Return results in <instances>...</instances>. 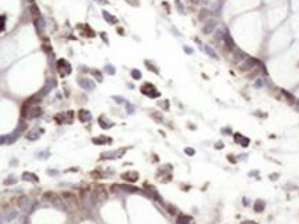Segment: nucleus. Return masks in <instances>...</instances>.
Here are the masks:
<instances>
[{"instance_id":"f257e3e1","label":"nucleus","mask_w":299,"mask_h":224,"mask_svg":"<svg viewBox=\"0 0 299 224\" xmlns=\"http://www.w3.org/2000/svg\"><path fill=\"white\" fill-rule=\"evenodd\" d=\"M42 199L43 201H46V202H49V203H51V205H54V206H57V208H60V209L65 208V202L63 201V198H61L57 192L46 191L44 194L42 195Z\"/></svg>"},{"instance_id":"f03ea898","label":"nucleus","mask_w":299,"mask_h":224,"mask_svg":"<svg viewBox=\"0 0 299 224\" xmlns=\"http://www.w3.org/2000/svg\"><path fill=\"white\" fill-rule=\"evenodd\" d=\"M92 195H93V201L94 202H104L108 198V192H107V190L102 185H97L92 191Z\"/></svg>"},{"instance_id":"7ed1b4c3","label":"nucleus","mask_w":299,"mask_h":224,"mask_svg":"<svg viewBox=\"0 0 299 224\" xmlns=\"http://www.w3.org/2000/svg\"><path fill=\"white\" fill-rule=\"evenodd\" d=\"M141 93L145 96H148V97H151V98H157L159 97V91L157 90V87H155L154 85H151V83H145V85L141 86Z\"/></svg>"},{"instance_id":"20e7f679","label":"nucleus","mask_w":299,"mask_h":224,"mask_svg":"<svg viewBox=\"0 0 299 224\" xmlns=\"http://www.w3.org/2000/svg\"><path fill=\"white\" fill-rule=\"evenodd\" d=\"M61 198H63V201L65 203H69V205H72V206H78L79 205V198L71 191H64L61 194Z\"/></svg>"},{"instance_id":"39448f33","label":"nucleus","mask_w":299,"mask_h":224,"mask_svg":"<svg viewBox=\"0 0 299 224\" xmlns=\"http://www.w3.org/2000/svg\"><path fill=\"white\" fill-rule=\"evenodd\" d=\"M57 68H58V72L61 76H65V75H69L72 72V68L67 60H58L57 61Z\"/></svg>"},{"instance_id":"423d86ee","label":"nucleus","mask_w":299,"mask_h":224,"mask_svg":"<svg viewBox=\"0 0 299 224\" xmlns=\"http://www.w3.org/2000/svg\"><path fill=\"white\" fill-rule=\"evenodd\" d=\"M111 190H114V191H118V190H121V191L129 192V194H135V192H138V190H140V188H137V187H133V185H126V184H123V185L114 184L111 187Z\"/></svg>"},{"instance_id":"0eeeda50","label":"nucleus","mask_w":299,"mask_h":224,"mask_svg":"<svg viewBox=\"0 0 299 224\" xmlns=\"http://www.w3.org/2000/svg\"><path fill=\"white\" fill-rule=\"evenodd\" d=\"M258 64H260L258 60H255V58H249L248 57L245 61H244V64L241 65V71H251V69H253V68H256V65Z\"/></svg>"},{"instance_id":"6e6552de","label":"nucleus","mask_w":299,"mask_h":224,"mask_svg":"<svg viewBox=\"0 0 299 224\" xmlns=\"http://www.w3.org/2000/svg\"><path fill=\"white\" fill-rule=\"evenodd\" d=\"M126 149L122 148V149H116V151H109V152H104L101 155L102 159H112V158H121L123 154H125Z\"/></svg>"},{"instance_id":"1a4fd4ad","label":"nucleus","mask_w":299,"mask_h":224,"mask_svg":"<svg viewBox=\"0 0 299 224\" xmlns=\"http://www.w3.org/2000/svg\"><path fill=\"white\" fill-rule=\"evenodd\" d=\"M78 83H79V86L82 89H85V90H94V87H96V83L93 80H90V79L80 78V79H78Z\"/></svg>"},{"instance_id":"9d476101","label":"nucleus","mask_w":299,"mask_h":224,"mask_svg":"<svg viewBox=\"0 0 299 224\" xmlns=\"http://www.w3.org/2000/svg\"><path fill=\"white\" fill-rule=\"evenodd\" d=\"M247 58H248V55L245 54V53H244L242 50L237 49V47H234V49H233V61H234V62L245 61Z\"/></svg>"},{"instance_id":"9b49d317","label":"nucleus","mask_w":299,"mask_h":224,"mask_svg":"<svg viewBox=\"0 0 299 224\" xmlns=\"http://www.w3.org/2000/svg\"><path fill=\"white\" fill-rule=\"evenodd\" d=\"M216 25H217V21L216 20L206 21V24H205L204 28H202V32H204L205 35H210V33H212V31L216 28Z\"/></svg>"},{"instance_id":"f8f14e48","label":"nucleus","mask_w":299,"mask_h":224,"mask_svg":"<svg viewBox=\"0 0 299 224\" xmlns=\"http://www.w3.org/2000/svg\"><path fill=\"white\" fill-rule=\"evenodd\" d=\"M122 179L129 181V183H135L138 180V173L135 172V170H130V172L123 173V174H122Z\"/></svg>"},{"instance_id":"ddd939ff","label":"nucleus","mask_w":299,"mask_h":224,"mask_svg":"<svg viewBox=\"0 0 299 224\" xmlns=\"http://www.w3.org/2000/svg\"><path fill=\"white\" fill-rule=\"evenodd\" d=\"M234 141H236L237 144H240L241 147H248L249 145V138L244 137L242 134H240V133H234Z\"/></svg>"},{"instance_id":"4468645a","label":"nucleus","mask_w":299,"mask_h":224,"mask_svg":"<svg viewBox=\"0 0 299 224\" xmlns=\"http://www.w3.org/2000/svg\"><path fill=\"white\" fill-rule=\"evenodd\" d=\"M223 42H224V46H226V50H233L234 47H236V44H234V40L231 39V36L229 35V33H224L223 35Z\"/></svg>"},{"instance_id":"2eb2a0df","label":"nucleus","mask_w":299,"mask_h":224,"mask_svg":"<svg viewBox=\"0 0 299 224\" xmlns=\"http://www.w3.org/2000/svg\"><path fill=\"white\" fill-rule=\"evenodd\" d=\"M43 114V111L40 107H31L29 112H28V116L26 118H29V119H33V118H39L40 115Z\"/></svg>"},{"instance_id":"dca6fc26","label":"nucleus","mask_w":299,"mask_h":224,"mask_svg":"<svg viewBox=\"0 0 299 224\" xmlns=\"http://www.w3.org/2000/svg\"><path fill=\"white\" fill-rule=\"evenodd\" d=\"M78 118L80 122H83V123H86V122H89L90 119H92V115H90L89 111H86V109H80L78 112Z\"/></svg>"},{"instance_id":"f3484780","label":"nucleus","mask_w":299,"mask_h":224,"mask_svg":"<svg viewBox=\"0 0 299 224\" xmlns=\"http://www.w3.org/2000/svg\"><path fill=\"white\" fill-rule=\"evenodd\" d=\"M22 179L26 180V181L39 183V177H37L36 174H33V173H29V172H24V173H22Z\"/></svg>"},{"instance_id":"a211bd4d","label":"nucleus","mask_w":299,"mask_h":224,"mask_svg":"<svg viewBox=\"0 0 299 224\" xmlns=\"http://www.w3.org/2000/svg\"><path fill=\"white\" fill-rule=\"evenodd\" d=\"M99 123H100V126H101L102 129H109V127L114 126V123H112L111 120H107V119H105V116H100Z\"/></svg>"},{"instance_id":"6ab92c4d","label":"nucleus","mask_w":299,"mask_h":224,"mask_svg":"<svg viewBox=\"0 0 299 224\" xmlns=\"http://www.w3.org/2000/svg\"><path fill=\"white\" fill-rule=\"evenodd\" d=\"M177 224H194V220L190 217V216H186V214H181L180 217L177 219Z\"/></svg>"},{"instance_id":"aec40b11","label":"nucleus","mask_w":299,"mask_h":224,"mask_svg":"<svg viewBox=\"0 0 299 224\" xmlns=\"http://www.w3.org/2000/svg\"><path fill=\"white\" fill-rule=\"evenodd\" d=\"M102 17H104V20L107 21V22H109V24H116V22H118V20H116L115 17L111 15L108 11H105V10L102 11Z\"/></svg>"},{"instance_id":"412c9836","label":"nucleus","mask_w":299,"mask_h":224,"mask_svg":"<svg viewBox=\"0 0 299 224\" xmlns=\"http://www.w3.org/2000/svg\"><path fill=\"white\" fill-rule=\"evenodd\" d=\"M265 206H266V203H265V201H262V199H258V201L255 202V205H253V208H255V210H256L258 213L265 210Z\"/></svg>"},{"instance_id":"4be33fe9","label":"nucleus","mask_w":299,"mask_h":224,"mask_svg":"<svg viewBox=\"0 0 299 224\" xmlns=\"http://www.w3.org/2000/svg\"><path fill=\"white\" fill-rule=\"evenodd\" d=\"M94 144H97V145H100V144H105V143H111V138L109 137H94V138L92 140Z\"/></svg>"},{"instance_id":"5701e85b","label":"nucleus","mask_w":299,"mask_h":224,"mask_svg":"<svg viewBox=\"0 0 299 224\" xmlns=\"http://www.w3.org/2000/svg\"><path fill=\"white\" fill-rule=\"evenodd\" d=\"M73 116H75V114H73V111H68V112H64V118H65V123L67 125H71L73 122Z\"/></svg>"},{"instance_id":"b1692460","label":"nucleus","mask_w":299,"mask_h":224,"mask_svg":"<svg viewBox=\"0 0 299 224\" xmlns=\"http://www.w3.org/2000/svg\"><path fill=\"white\" fill-rule=\"evenodd\" d=\"M17 203H18V206H20L21 209H26V205L29 203V199L26 198V196H20L18 201H17Z\"/></svg>"},{"instance_id":"393cba45","label":"nucleus","mask_w":299,"mask_h":224,"mask_svg":"<svg viewBox=\"0 0 299 224\" xmlns=\"http://www.w3.org/2000/svg\"><path fill=\"white\" fill-rule=\"evenodd\" d=\"M209 10H206V8H202V10L200 11V15H198V18H200V21H205L209 17Z\"/></svg>"},{"instance_id":"a878e982","label":"nucleus","mask_w":299,"mask_h":224,"mask_svg":"<svg viewBox=\"0 0 299 224\" xmlns=\"http://www.w3.org/2000/svg\"><path fill=\"white\" fill-rule=\"evenodd\" d=\"M204 49H205V51H206V54L209 55V57H212V58H215V60L217 58V54H216V53H215V50L212 49L210 46H205Z\"/></svg>"},{"instance_id":"bb28decb","label":"nucleus","mask_w":299,"mask_h":224,"mask_svg":"<svg viewBox=\"0 0 299 224\" xmlns=\"http://www.w3.org/2000/svg\"><path fill=\"white\" fill-rule=\"evenodd\" d=\"M130 75H132V78L135 79V80H140V79H141V72L138 71V69H132Z\"/></svg>"},{"instance_id":"cd10ccee","label":"nucleus","mask_w":299,"mask_h":224,"mask_svg":"<svg viewBox=\"0 0 299 224\" xmlns=\"http://www.w3.org/2000/svg\"><path fill=\"white\" fill-rule=\"evenodd\" d=\"M54 120H56V122H57V123H58V125L65 123V118H64V112H61V114L56 115V116H54Z\"/></svg>"},{"instance_id":"c85d7f7f","label":"nucleus","mask_w":299,"mask_h":224,"mask_svg":"<svg viewBox=\"0 0 299 224\" xmlns=\"http://www.w3.org/2000/svg\"><path fill=\"white\" fill-rule=\"evenodd\" d=\"M31 13H32V15H33V18H35V20H39V18H40L39 8H37L36 6H32V7H31Z\"/></svg>"},{"instance_id":"c756f323","label":"nucleus","mask_w":299,"mask_h":224,"mask_svg":"<svg viewBox=\"0 0 299 224\" xmlns=\"http://www.w3.org/2000/svg\"><path fill=\"white\" fill-rule=\"evenodd\" d=\"M92 75L99 82H102V75H101V72H100V71H97V69H92Z\"/></svg>"},{"instance_id":"7c9ffc66","label":"nucleus","mask_w":299,"mask_h":224,"mask_svg":"<svg viewBox=\"0 0 299 224\" xmlns=\"http://www.w3.org/2000/svg\"><path fill=\"white\" fill-rule=\"evenodd\" d=\"M40 137V134L37 133V131H33V133H29L28 136H26V138L28 140H32V141H35V140H37Z\"/></svg>"},{"instance_id":"2f4dec72","label":"nucleus","mask_w":299,"mask_h":224,"mask_svg":"<svg viewBox=\"0 0 299 224\" xmlns=\"http://www.w3.org/2000/svg\"><path fill=\"white\" fill-rule=\"evenodd\" d=\"M112 100L115 101V102H118V104H125V102H126V100L123 97H121V96H114V97H112Z\"/></svg>"},{"instance_id":"473e14b6","label":"nucleus","mask_w":299,"mask_h":224,"mask_svg":"<svg viewBox=\"0 0 299 224\" xmlns=\"http://www.w3.org/2000/svg\"><path fill=\"white\" fill-rule=\"evenodd\" d=\"M166 209H168V212L171 214H176V213H177V209L174 208L173 205H166Z\"/></svg>"},{"instance_id":"72a5a7b5","label":"nucleus","mask_w":299,"mask_h":224,"mask_svg":"<svg viewBox=\"0 0 299 224\" xmlns=\"http://www.w3.org/2000/svg\"><path fill=\"white\" fill-rule=\"evenodd\" d=\"M105 72L108 75H114L115 73V68H114L112 65H107V67H105Z\"/></svg>"},{"instance_id":"f704fd0d","label":"nucleus","mask_w":299,"mask_h":224,"mask_svg":"<svg viewBox=\"0 0 299 224\" xmlns=\"http://www.w3.org/2000/svg\"><path fill=\"white\" fill-rule=\"evenodd\" d=\"M176 7H177V10L180 11V14H184V7H183V4L180 3V0H176Z\"/></svg>"},{"instance_id":"c9c22d12","label":"nucleus","mask_w":299,"mask_h":224,"mask_svg":"<svg viewBox=\"0 0 299 224\" xmlns=\"http://www.w3.org/2000/svg\"><path fill=\"white\" fill-rule=\"evenodd\" d=\"M125 105H126V109H128V114H133V112H135V107H133L132 104L125 102Z\"/></svg>"},{"instance_id":"e433bc0d","label":"nucleus","mask_w":299,"mask_h":224,"mask_svg":"<svg viewBox=\"0 0 299 224\" xmlns=\"http://www.w3.org/2000/svg\"><path fill=\"white\" fill-rule=\"evenodd\" d=\"M151 116L154 118V119L157 120V122H162V120H164V118H162V115H161V114H158V112H157V114H152Z\"/></svg>"},{"instance_id":"4c0bfd02","label":"nucleus","mask_w":299,"mask_h":224,"mask_svg":"<svg viewBox=\"0 0 299 224\" xmlns=\"http://www.w3.org/2000/svg\"><path fill=\"white\" fill-rule=\"evenodd\" d=\"M184 152L187 154V155L193 156V155H194V154H195V151H194V149H193V148H186V149H184Z\"/></svg>"},{"instance_id":"58836bf2","label":"nucleus","mask_w":299,"mask_h":224,"mask_svg":"<svg viewBox=\"0 0 299 224\" xmlns=\"http://www.w3.org/2000/svg\"><path fill=\"white\" fill-rule=\"evenodd\" d=\"M215 37H216L217 40H219V39H223V32H222V31H217L216 35H215Z\"/></svg>"},{"instance_id":"ea45409f","label":"nucleus","mask_w":299,"mask_h":224,"mask_svg":"<svg viewBox=\"0 0 299 224\" xmlns=\"http://www.w3.org/2000/svg\"><path fill=\"white\" fill-rule=\"evenodd\" d=\"M15 181H17L15 179L10 177V180H6V181H4V184H6V185H8V184H14V183H15Z\"/></svg>"},{"instance_id":"a19ab883","label":"nucleus","mask_w":299,"mask_h":224,"mask_svg":"<svg viewBox=\"0 0 299 224\" xmlns=\"http://www.w3.org/2000/svg\"><path fill=\"white\" fill-rule=\"evenodd\" d=\"M223 147H224V144L222 143V141H217V143H216V145H215V148H216V149H222V148H223Z\"/></svg>"},{"instance_id":"79ce46f5","label":"nucleus","mask_w":299,"mask_h":224,"mask_svg":"<svg viewBox=\"0 0 299 224\" xmlns=\"http://www.w3.org/2000/svg\"><path fill=\"white\" fill-rule=\"evenodd\" d=\"M145 64H147L148 65V67H150V69H151V71H154V72H158V69L157 68H155V67H154V65H151V64H150V62H145Z\"/></svg>"},{"instance_id":"37998d69","label":"nucleus","mask_w":299,"mask_h":224,"mask_svg":"<svg viewBox=\"0 0 299 224\" xmlns=\"http://www.w3.org/2000/svg\"><path fill=\"white\" fill-rule=\"evenodd\" d=\"M184 51L187 53V54H193V49H190V47H187V46H184Z\"/></svg>"},{"instance_id":"c03bdc74","label":"nucleus","mask_w":299,"mask_h":224,"mask_svg":"<svg viewBox=\"0 0 299 224\" xmlns=\"http://www.w3.org/2000/svg\"><path fill=\"white\" fill-rule=\"evenodd\" d=\"M7 140H8V136H3V137H0V144H3V143H6Z\"/></svg>"},{"instance_id":"a18cd8bd","label":"nucleus","mask_w":299,"mask_h":224,"mask_svg":"<svg viewBox=\"0 0 299 224\" xmlns=\"http://www.w3.org/2000/svg\"><path fill=\"white\" fill-rule=\"evenodd\" d=\"M255 86H258V87H262V86H263V82H262V79H259V80H258L256 83H255Z\"/></svg>"},{"instance_id":"49530a36","label":"nucleus","mask_w":299,"mask_h":224,"mask_svg":"<svg viewBox=\"0 0 299 224\" xmlns=\"http://www.w3.org/2000/svg\"><path fill=\"white\" fill-rule=\"evenodd\" d=\"M278 176H280V174L274 173V174H271V176H270V179H271V180H273V181H274V180H277V177H278Z\"/></svg>"},{"instance_id":"de8ad7c7","label":"nucleus","mask_w":299,"mask_h":224,"mask_svg":"<svg viewBox=\"0 0 299 224\" xmlns=\"http://www.w3.org/2000/svg\"><path fill=\"white\" fill-rule=\"evenodd\" d=\"M222 131H223V133H229V134L231 133V131H230V129H229V127H226V129H222Z\"/></svg>"},{"instance_id":"09e8293b","label":"nucleus","mask_w":299,"mask_h":224,"mask_svg":"<svg viewBox=\"0 0 299 224\" xmlns=\"http://www.w3.org/2000/svg\"><path fill=\"white\" fill-rule=\"evenodd\" d=\"M101 37H102V39H104V42H105V43H108V39L105 37V33H101Z\"/></svg>"},{"instance_id":"8fccbe9b","label":"nucleus","mask_w":299,"mask_h":224,"mask_svg":"<svg viewBox=\"0 0 299 224\" xmlns=\"http://www.w3.org/2000/svg\"><path fill=\"white\" fill-rule=\"evenodd\" d=\"M241 224H256V223H253V221H242Z\"/></svg>"},{"instance_id":"3c124183","label":"nucleus","mask_w":299,"mask_h":224,"mask_svg":"<svg viewBox=\"0 0 299 224\" xmlns=\"http://www.w3.org/2000/svg\"><path fill=\"white\" fill-rule=\"evenodd\" d=\"M190 2H191L193 4H198V3H200V0H190Z\"/></svg>"},{"instance_id":"603ef678","label":"nucleus","mask_w":299,"mask_h":224,"mask_svg":"<svg viewBox=\"0 0 299 224\" xmlns=\"http://www.w3.org/2000/svg\"><path fill=\"white\" fill-rule=\"evenodd\" d=\"M47 173H49V174H56V170H49V172H47Z\"/></svg>"},{"instance_id":"864d4df0","label":"nucleus","mask_w":299,"mask_h":224,"mask_svg":"<svg viewBox=\"0 0 299 224\" xmlns=\"http://www.w3.org/2000/svg\"><path fill=\"white\" fill-rule=\"evenodd\" d=\"M200 2H201V3H204V4H208V3H209V0H200Z\"/></svg>"},{"instance_id":"5fc2aeb1","label":"nucleus","mask_w":299,"mask_h":224,"mask_svg":"<svg viewBox=\"0 0 299 224\" xmlns=\"http://www.w3.org/2000/svg\"><path fill=\"white\" fill-rule=\"evenodd\" d=\"M99 3H102V4H105V3H107V0H99Z\"/></svg>"}]
</instances>
